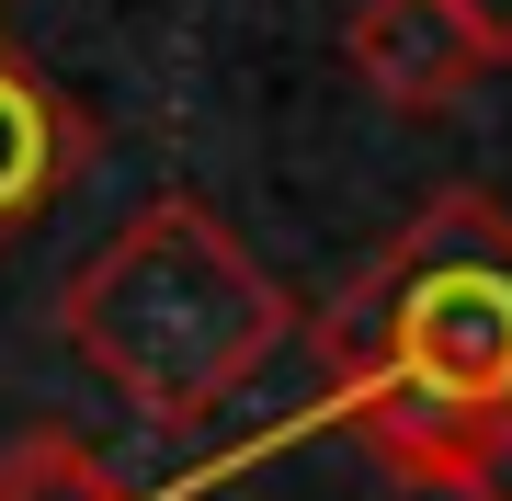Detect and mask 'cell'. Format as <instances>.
<instances>
[{"mask_svg":"<svg viewBox=\"0 0 512 501\" xmlns=\"http://www.w3.org/2000/svg\"><path fill=\"white\" fill-rule=\"evenodd\" d=\"M319 376L330 422L444 490L456 445L512 410V217L490 194H433L319 319Z\"/></svg>","mask_w":512,"mask_h":501,"instance_id":"6da1fadb","label":"cell"},{"mask_svg":"<svg viewBox=\"0 0 512 501\" xmlns=\"http://www.w3.org/2000/svg\"><path fill=\"white\" fill-rule=\"evenodd\" d=\"M57 331L148 422H205L251 388L296 331V297L262 274L205 194H148L114 240L57 285Z\"/></svg>","mask_w":512,"mask_h":501,"instance_id":"7a4b0ae2","label":"cell"},{"mask_svg":"<svg viewBox=\"0 0 512 501\" xmlns=\"http://www.w3.org/2000/svg\"><path fill=\"white\" fill-rule=\"evenodd\" d=\"M342 57H353V80H365L376 103H399V114H444V103H467L478 80H490L478 35L444 0H353Z\"/></svg>","mask_w":512,"mask_h":501,"instance_id":"3957f363","label":"cell"},{"mask_svg":"<svg viewBox=\"0 0 512 501\" xmlns=\"http://www.w3.org/2000/svg\"><path fill=\"white\" fill-rule=\"evenodd\" d=\"M80 171H92V114L57 92L46 69H23V57L0 46V251H12L23 228H46Z\"/></svg>","mask_w":512,"mask_h":501,"instance_id":"277c9868","label":"cell"},{"mask_svg":"<svg viewBox=\"0 0 512 501\" xmlns=\"http://www.w3.org/2000/svg\"><path fill=\"white\" fill-rule=\"evenodd\" d=\"M0 501H137L80 433H12L0 445Z\"/></svg>","mask_w":512,"mask_h":501,"instance_id":"5b68a950","label":"cell"},{"mask_svg":"<svg viewBox=\"0 0 512 501\" xmlns=\"http://www.w3.org/2000/svg\"><path fill=\"white\" fill-rule=\"evenodd\" d=\"M444 490H456V501H512V410H501V422H478L467 445H456Z\"/></svg>","mask_w":512,"mask_h":501,"instance_id":"8992f818","label":"cell"},{"mask_svg":"<svg viewBox=\"0 0 512 501\" xmlns=\"http://www.w3.org/2000/svg\"><path fill=\"white\" fill-rule=\"evenodd\" d=\"M444 12L478 35V57H490V69H512V0H444Z\"/></svg>","mask_w":512,"mask_h":501,"instance_id":"52a82bcc","label":"cell"}]
</instances>
